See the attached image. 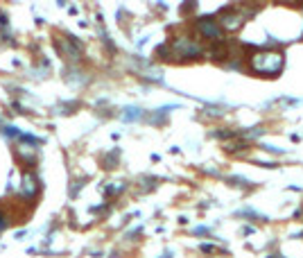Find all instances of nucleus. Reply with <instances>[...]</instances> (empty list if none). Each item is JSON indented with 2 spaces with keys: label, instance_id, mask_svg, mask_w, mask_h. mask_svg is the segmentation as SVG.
<instances>
[{
  "label": "nucleus",
  "instance_id": "obj_1",
  "mask_svg": "<svg viewBox=\"0 0 303 258\" xmlns=\"http://www.w3.org/2000/svg\"><path fill=\"white\" fill-rule=\"evenodd\" d=\"M251 66H253V71L262 73V75H274V73L280 71V66H283V54L272 52V50L256 52L251 57Z\"/></svg>",
  "mask_w": 303,
  "mask_h": 258
},
{
  "label": "nucleus",
  "instance_id": "obj_2",
  "mask_svg": "<svg viewBox=\"0 0 303 258\" xmlns=\"http://www.w3.org/2000/svg\"><path fill=\"white\" fill-rule=\"evenodd\" d=\"M197 27H199V34L206 36V39H217V36L222 34V25L215 23L213 18H204V21H199Z\"/></svg>",
  "mask_w": 303,
  "mask_h": 258
},
{
  "label": "nucleus",
  "instance_id": "obj_3",
  "mask_svg": "<svg viewBox=\"0 0 303 258\" xmlns=\"http://www.w3.org/2000/svg\"><path fill=\"white\" fill-rule=\"evenodd\" d=\"M36 190H39V183H36V177L32 175V172H27V175L23 177V186H21V193H25V195H34Z\"/></svg>",
  "mask_w": 303,
  "mask_h": 258
}]
</instances>
